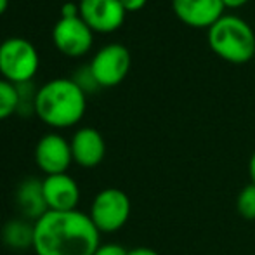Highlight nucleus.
Segmentation results:
<instances>
[{"label":"nucleus","mask_w":255,"mask_h":255,"mask_svg":"<svg viewBox=\"0 0 255 255\" xmlns=\"http://www.w3.org/2000/svg\"><path fill=\"white\" fill-rule=\"evenodd\" d=\"M99 235L89 214L49 210L35 221L33 250L37 255H94L101 247Z\"/></svg>","instance_id":"nucleus-1"},{"label":"nucleus","mask_w":255,"mask_h":255,"mask_svg":"<svg viewBox=\"0 0 255 255\" xmlns=\"http://www.w3.org/2000/svg\"><path fill=\"white\" fill-rule=\"evenodd\" d=\"M87 94L71 78H54L37 91L35 115L49 127H73L84 118Z\"/></svg>","instance_id":"nucleus-2"},{"label":"nucleus","mask_w":255,"mask_h":255,"mask_svg":"<svg viewBox=\"0 0 255 255\" xmlns=\"http://www.w3.org/2000/svg\"><path fill=\"white\" fill-rule=\"evenodd\" d=\"M208 45L221 59L245 64L255 57V33L249 23L238 16L224 14L208 28Z\"/></svg>","instance_id":"nucleus-3"},{"label":"nucleus","mask_w":255,"mask_h":255,"mask_svg":"<svg viewBox=\"0 0 255 255\" xmlns=\"http://www.w3.org/2000/svg\"><path fill=\"white\" fill-rule=\"evenodd\" d=\"M40 66V57L31 42L10 37L0 44V75L14 85L31 82Z\"/></svg>","instance_id":"nucleus-4"},{"label":"nucleus","mask_w":255,"mask_h":255,"mask_svg":"<svg viewBox=\"0 0 255 255\" xmlns=\"http://www.w3.org/2000/svg\"><path fill=\"white\" fill-rule=\"evenodd\" d=\"M89 215L99 233H115L130 217V200L122 189L106 188L96 195Z\"/></svg>","instance_id":"nucleus-5"},{"label":"nucleus","mask_w":255,"mask_h":255,"mask_svg":"<svg viewBox=\"0 0 255 255\" xmlns=\"http://www.w3.org/2000/svg\"><path fill=\"white\" fill-rule=\"evenodd\" d=\"M89 66L99 87H115L130 70V52L122 44H108L94 54Z\"/></svg>","instance_id":"nucleus-6"},{"label":"nucleus","mask_w":255,"mask_h":255,"mask_svg":"<svg viewBox=\"0 0 255 255\" xmlns=\"http://www.w3.org/2000/svg\"><path fill=\"white\" fill-rule=\"evenodd\" d=\"M52 40L57 51L68 57H80L91 51L94 31L80 16L61 17L52 28Z\"/></svg>","instance_id":"nucleus-7"},{"label":"nucleus","mask_w":255,"mask_h":255,"mask_svg":"<svg viewBox=\"0 0 255 255\" xmlns=\"http://www.w3.org/2000/svg\"><path fill=\"white\" fill-rule=\"evenodd\" d=\"M80 17L92 31L111 33L124 24L125 14L120 0H80Z\"/></svg>","instance_id":"nucleus-8"},{"label":"nucleus","mask_w":255,"mask_h":255,"mask_svg":"<svg viewBox=\"0 0 255 255\" xmlns=\"http://www.w3.org/2000/svg\"><path fill=\"white\" fill-rule=\"evenodd\" d=\"M35 161L45 175L66 174L68 167L73 161L71 146L63 135L45 134L35 148Z\"/></svg>","instance_id":"nucleus-9"},{"label":"nucleus","mask_w":255,"mask_h":255,"mask_svg":"<svg viewBox=\"0 0 255 255\" xmlns=\"http://www.w3.org/2000/svg\"><path fill=\"white\" fill-rule=\"evenodd\" d=\"M179 21L191 28H210L224 16L222 0H172Z\"/></svg>","instance_id":"nucleus-10"},{"label":"nucleus","mask_w":255,"mask_h":255,"mask_svg":"<svg viewBox=\"0 0 255 255\" xmlns=\"http://www.w3.org/2000/svg\"><path fill=\"white\" fill-rule=\"evenodd\" d=\"M44 186V196L49 210L54 212H70L77 210L80 202V188L77 181L68 174H54L45 175L42 181Z\"/></svg>","instance_id":"nucleus-11"},{"label":"nucleus","mask_w":255,"mask_h":255,"mask_svg":"<svg viewBox=\"0 0 255 255\" xmlns=\"http://www.w3.org/2000/svg\"><path fill=\"white\" fill-rule=\"evenodd\" d=\"M73 161L80 167H98L106 154V142L99 130L92 127L78 128L70 141Z\"/></svg>","instance_id":"nucleus-12"},{"label":"nucleus","mask_w":255,"mask_h":255,"mask_svg":"<svg viewBox=\"0 0 255 255\" xmlns=\"http://www.w3.org/2000/svg\"><path fill=\"white\" fill-rule=\"evenodd\" d=\"M16 205L19 208V212L24 215V219L28 221H38L42 215H45L49 212V207L45 203L44 196V186L42 181L35 177L24 179L16 191Z\"/></svg>","instance_id":"nucleus-13"},{"label":"nucleus","mask_w":255,"mask_h":255,"mask_svg":"<svg viewBox=\"0 0 255 255\" xmlns=\"http://www.w3.org/2000/svg\"><path fill=\"white\" fill-rule=\"evenodd\" d=\"M35 222L28 219H12L2 229V242L5 247L14 250L33 249Z\"/></svg>","instance_id":"nucleus-14"},{"label":"nucleus","mask_w":255,"mask_h":255,"mask_svg":"<svg viewBox=\"0 0 255 255\" xmlns=\"http://www.w3.org/2000/svg\"><path fill=\"white\" fill-rule=\"evenodd\" d=\"M17 87L5 78H0V120H5L10 115L17 113Z\"/></svg>","instance_id":"nucleus-15"},{"label":"nucleus","mask_w":255,"mask_h":255,"mask_svg":"<svg viewBox=\"0 0 255 255\" xmlns=\"http://www.w3.org/2000/svg\"><path fill=\"white\" fill-rule=\"evenodd\" d=\"M236 208L240 215L249 221H255V184H249L240 191L236 200Z\"/></svg>","instance_id":"nucleus-16"},{"label":"nucleus","mask_w":255,"mask_h":255,"mask_svg":"<svg viewBox=\"0 0 255 255\" xmlns=\"http://www.w3.org/2000/svg\"><path fill=\"white\" fill-rule=\"evenodd\" d=\"M16 87H17V98H19V103H17V113H24V115L35 113L37 91L33 89L31 82L19 84V85H16Z\"/></svg>","instance_id":"nucleus-17"},{"label":"nucleus","mask_w":255,"mask_h":255,"mask_svg":"<svg viewBox=\"0 0 255 255\" xmlns=\"http://www.w3.org/2000/svg\"><path fill=\"white\" fill-rule=\"evenodd\" d=\"M71 80H73L75 84H77L78 87L85 92V94H89V92L99 89V84L96 82L94 75H92L91 66H84V68H80V70H77L73 77H71Z\"/></svg>","instance_id":"nucleus-18"},{"label":"nucleus","mask_w":255,"mask_h":255,"mask_svg":"<svg viewBox=\"0 0 255 255\" xmlns=\"http://www.w3.org/2000/svg\"><path fill=\"white\" fill-rule=\"evenodd\" d=\"M94 255H128V252L124 247L117 245V243H108V245L99 247Z\"/></svg>","instance_id":"nucleus-19"},{"label":"nucleus","mask_w":255,"mask_h":255,"mask_svg":"<svg viewBox=\"0 0 255 255\" xmlns=\"http://www.w3.org/2000/svg\"><path fill=\"white\" fill-rule=\"evenodd\" d=\"M80 16V9H78V3L68 2L61 7V17H78Z\"/></svg>","instance_id":"nucleus-20"},{"label":"nucleus","mask_w":255,"mask_h":255,"mask_svg":"<svg viewBox=\"0 0 255 255\" xmlns=\"http://www.w3.org/2000/svg\"><path fill=\"white\" fill-rule=\"evenodd\" d=\"M120 2L127 12H135V10H141L148 0H120Z\"/></svg>","instance_id":"nucleus-21"},{"label":"nucleus","mask_w":255,"mask_h":255,"mask_svg":"<svg viewBox=\"0 0 255 255\" xmlns=\"http://www.w3.org/2000/svg\"><path fill=\"white\" fill-rule=\"evenodd\" d=\"M128 255H160V254L154 252L153 249H148V247H139V249L128 250Z\"/></svg>","instance_id":"nucleus-22"},{"label":"nucleus","mask_w":255,"mask_h":255,"mask_svg":"<svg viewBox=\"0 0 255 255\" xmlns=\"http://www.w3.org/2000/svg\"><path fill=\"white\" fill-rule=\"evenodd\" d=\"M249 0H222L224 7H229V9H238V7L245 5Z\"/></svg>","instance_id":"nucleus-23"},{"label":"nucleus","mask_w":255,"mask_h":255,"mask_svg":"<svg viewBox=\"0 0 255 255\" xmlns=\"http://www.w3.org/2000/svg\"><path fill=\"white\" fill-rule=\"evenodd\" d=\"M249 175H250V181H252V184H255V151L252 153L250 161H249Z\"/></svg>","instance_id":"nucleus-24"},{"label":"nucleus","mask_w":255,"mask_h":255,"mask_svg":"<svg viewBox=\"0 0 255 255\" xmlns=\"http://www.w3.org/2000/svg\"><path fill=\"white\" fill-rule=\"evenodd\" d=\"M7 7H9V0H0V16L5 12Z\"/></svg>","instance_id":"nucleus-25"},{"label":"nucleus","mask_w":255,"mask_h":255,"mask_svg":"<svg viewBox=\"0 0 255 255\" xmlns=\"http://www.w3.org/2000/svg\"><path fill=\"white\" fill-rule=\"evenodd\" d=\"M254 61H255V57H254Z\"/></svg>","instance_id":"nucleus-26"}]
</instances>
